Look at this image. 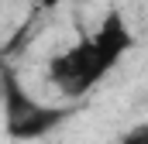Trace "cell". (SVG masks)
<instances>
[{
	"label": "cell",
	"instance_id": "cell-1",
	"mask_svg": "<svg viewBox=\"0 0 148 144\" xmlns=\"http://www.w3.org/2000/svg\"><path fill=\"white\" fill-rule=\"evenodd\" d=\"M131 45H134L131 28L121 21V14L110 10L90 38H83L76 48L55 55L48 62V79L66 100H79L127 55Z\"/></svg>",
	"mask_w": 148,
	"mask_h": 144
},
{
	"label": "cell",
	"instance_id": "cell-2",
	"mask_svg": "<svg viewBox=\"0 0 148 144\" xmlns=\"http://www.w3.org/2000/svg\"><path fill=\"white\" fill-rule=\"evenodd\" d=\"M73 113H76V107L38 103L14 75H3V130H7V137H14V141L48 137V134L59 130Z\"/></svg>",
	"mask_w": 148,
	"mask_h": 144
},
{
	"label": "cell",
	"instance_id": "cell-3",
	"mask_svg": "<svg viewBox=\"0 0 148 144\" xmlns=\"http://www.w3.org/2000/svg\"><path fill=\"white\" fill-rule=\"evenodd\" d=\"M121 144H148V120H141V124H134L131 130H124V137H121Z\"/></svg>",
	"mask_w": 148,
	"mask_h": 144
},
{
	"label": "cell",
	"instance_id": "cell-4",
	"mask_svg": "<svg viewBox=\"0 0 148 144\" xmlns=\"http://www.w3.org/2000/svg\"><path fill=\"white\" fill-rule=\"evenodd\" d=\"M41 3H48V7H52V3H59V0H41Z\"/></svg>",
	"mask_w": 148,
	"mask_h": 144
}]
</instances>
